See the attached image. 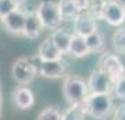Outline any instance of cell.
Here are the masks:
<instances>
[{
    "instance_id": "44dd1931",
    "label": "cell",
    "mask_w": 125,
    "mask_h": 120,
    "mask_svg": "<svg viewBox=\"0 0 125 120\" xmlns=\"http://www.w3.org/2000/svg\"><path fill=\"white\" fill-rule=\"evenodd\" d=\"M113 92H114V95H115L117 99H120V101L125 102V74L114 82Z\"/></svg>"
},
{
    "instance_id": "8992f818",
    "label": "cell",
    "mask_w": 125,
    "mask_h": 120,
    "mask_svg": "<svg viewBox=\"0 0 125 120\" xmlns=\"http://www.w3.org/2000/svg\"><path fill=\"white\" fill-rule=\"evenodd\" d=\"M86 84H88L89 93H111L114 87V82L110 78V76L100 67L90 73Z\"/></svg>"
},
{
    "instance_id": "83f0119b",
    "label": "cell",
    "mask_w": 125,
    "mask_h": 120,
    "mask_svg": "<svg viewBox=\"0 0 125 120\" xmlns=\"http://www.w3.org/2000/svg\"><path fill=\"white\" fill-rule=\"evenodd\" d=\"M124 9H125V4H124Z\"/></svg>"
},
{
    "instance_id": "7402d4cb",
    "label": "cell",
    "mask_w": 125,
    "mask_h": 120,
    "mask_svg": "<svg viewBox=\"0 0 125 120\" xmlns=\"http://www.w3.org/2000/svg\"><path fill=\"white\" fill-rule=\"evenodd\" d=\"M15 9H18V6L14 1H11V0H0V18L6 17L7 14H10Z\"/></svg>"
},
{
    "instance_id": "9a60e30c",
    "label": "cell",
    "mask_w": 125,
    "mask_h": 120,
    "mask_svg": "<svg viewBox=\"0 0 125 120\" xmlns=\"http://www.w3.org/2000/svg\"><path fill=\"white\" fill-rule=\"evenodd\" d=\"M68 53L74 56V57H83L90 53L89 48L86 45V40L83 36L72 34L71 42H70V48H68Z\"/></svg>"
},
{
    "instance_id": "7a4b0ae2",
    "label": "cell",
    "mask_w": 125,
    "mask_h": 120,
    "mask_svg": "<svg viewBox=\"0 0 125 120\" xmlns=\"http://www.w3.org/2000/svg\"><path fill=\"white\" fill-rule=\"evenodd\" d=\"M40 59L36 57H21L15 60L11 67V74L18 85H28L38 76V64Z\"/></svg>"
},
{
    "instance_id": "5bb4252c",
    "label": "cell",
    "mask_w": 125,
    "mask_h": 120,
    "mask_svg": "<svg viewBox=\"0 0 125 120\" xmlns=\"http://www.w3.org/2000/svg\"><path fill=\"white\" fill-rule=\"evenodd\" d=\"M57 6H58V11H60L61 21H70V20L74 21L82 13L74 0H60L57 3Z\"/></svg>"
},
{
    "instance_id": "e0dca14e",
    "label": "cell",
    "mask_w": 125,
    "mask_h": 120,
    "mask_svg": "<svg viewBox=\"0 0 125 120\" xmlns=\"http://www.w3.org/2000/svg\"><path fill=\"white\" fill-rule=\"evenodd\" d=\"M86 112L81 105H70L67 110L61 115V120H85L86 119Z\"/></svg>"
},
{
    "instance_id": "ac0fdd59",
    "label": "cell",
    "mask_w": 125,
    "mask_h": 120,
    "mask_svg": "<svg viewBox=\"0 0 125 120\" xmlns=\"http://www.w3.org/2000/svg\"><path fill=\"white\" fill-rule=\"evenodd\" d=\"M85 40H86V45H88V48H89V50H90V53H93V52H100V50L104 48V39H103L102 34L99 31L88 35L85 38Z\"/></svg>"
},
{
    "instance_id": "d6986e66",
    "label": "cell",
    "mask_w": 125,
    "mask_h": 120,
    "mask_svg": "<svg viewBox=\"0 0 125 120\" xmlns=\"http://www.w3.org/2000/svg\"><path fill=\"white\" fill-rule=\"evenodd\" d=\"M113 46L115 52L125 53V28H121L113 36Z\"/></svg>"
},
{
    "instance_id": "5b68a950",
    "label": "cell",
    "mask_w": 125,
    "mask_h": 120,
    "mask_svg": "<svg viewBox=\"0 0 125 120\" xmlns=\"http://www.w3.org/2000/svg\"><path fill=\"white\" fill-rule=\"evenodd\" d=\"M99 18L104 20L111 27H121L125 21L124 6L118 1H114V0H106L104 4L102 6Z\"/></svg>"
},
{
    "instance_id": "ba28073f",
    "label": "cell",
    "mask_w": 125,
    "mask_h": 120,
    "mask_svg": "<svg viewBox=\"0 0 125 120\" xmlns=\"http://www.w3.org/2000/svg\"><path fill=\"white\" fill-rule=\"evenodd\" d=\"M67 66L62 62V59L58 60H40L38 64V74L45 78H60L65 74Z\"/></svg>"
},
{
    "instance_id": "9c48e42d",
    "label": "cell",
    "mask_w": 125,
    "mask_h": 120,
    "mask_svg": "<svg viewBox=\"0 0 125 120\" xmlns=\"http://www.w3.org/2000/svg\"><path fill=\"white\" fill-rule=\"evenodd\" d=\"M25 18H27V13H24L21 9H15L14 11H11L6 17L1 18V21H3V25H4L6 31L20 35V34L24 32Z\"/></svg>"
},
{
    "instance_id": "7c38bea8",
    "label": "cell",
    "mask_w": 125,
    "mask_h": 120,
    "mask_svg": "<svg viewBox=\"0 0 125 120\" xmlns=\"http://www.w3.org/2000/svg\"><path fill=\"white\" fill-rule=\"evenodd\" d=\"M38 56L43 62H46V60H58V59H62V52L54 45L52 38H46L40 43Z\"/></svg>"
},
{
    "instance_id": "8fae6325",
    "label": "cell",
    "mask_w": 125,
    "mask_h": 120,
    "mask_svg": "<svg viewBox=\"0 0 125 120\" xmlns=\"http://www.w3.org/2000/svg\"><path fill=\"white\" fill-rule=\"evenodd\" d=\"M43 29V25H42V21H40L39 15L36 11H31V13H27V18H25V25H24V35L27 38H31V39H35L40 35V32Z\"/></svg>"
},
{
    "instance_id": "484cf974",
    "label": "cell",
    "mask_w": 125,
    "mask_h": 120,
    "mask_svg": "<svg viewBox=\"0 0 125 120\" xmlns=\"http://www.w3.org/2000/svg\"><path fill=\"white\" fill-rule=\"evenodd\" d=\"M11 1H14L17 6H21V4L24 3V0H11Z\"/></svg>"
},
{
    "instance_id": "2e32d148",
    "label": "cell",
    "mask_w": 125,
    "mask_h": 120,
    "mask_svg": "<svg viewBox=\"0 0 125 120\" xmlns=\"http://www.w3.org/2000/svg\"><path fill=\"white\" fill-rule=\"evenodd\" d=\"M50 38H52V40L54 42V45H56L58 49L62 52V54L68 53L70 42H71V38H72L71 32H68L67 29L58 27L57 29H54V31H53V34H52Z\"/></svg>"
},
{
    "instance_id": "277c9868",
    "label": "cell",
    "mask_w": 125,
    "mask_h": 120,
    "mask_svg": "<svg viewBox=\"0 0 125 120\" xmlns=\"http://www.w3.org/2000/svg\"><path fill=\"white\" fill-rule=\"evenodd\" d=\"M36 13L39 15L40 21L43 28L47 29H57L61 24V17H60V11H58V6L54 1L50 0H45L42 1L36 10Z\"/></svg>"
},
{
    "instance_id": "603a6c76",
    "label": "cell",
    "mask_w": 125,
    "mask_h": 120,
    "mask_svg": "<svg viewBox=\"0 0 125 120\" xmlns=\"http://www.w3.org/2000/svg\"><path fill=\"white\" fill-rule=\"evenodd\" d=\"M113 120H125V103L117 106L113 112Z\"/></svg>"
},
{
    "instance_id": "ffe728a7",
    "label": "cell",
    "mask_w": 125,
    "mask_h": 120,
    "mask_svg": "<svg viewBox=\"0 0 125 120\" xmlns=\"http://www.w3.org/2000/svg\"><path fill=\"white\" fill-rule=\"evenodd\" d=\"M61 112L56 107H46L38 115V120H61Z\"/></svg>"
},
{
    "instance_id": "d4e9b609",
    "label": "cell",
    "mask_w": 125,
    "mask_h": 120,
    "mask_svg": "<svg viewBox=\"0 0 125 120\" xmlns=\"http://www.w3.org/2000/svg\"><path fill=\"white\" fill-rule=\"evenodd\" d=\"M1 107H3V93H1V84H0V119H1Z\"/></svg>"
},
{
    "instance_id": "6da1fadb",
    "label": "cell",
    "mask_w": 125,
    "mask_h": 120,
    "mask_svg": "<svg viewBox=\"0 0 125 120\" xmlns=\"http://www.w3.org/2000/svg\"><path fill=\"white\" fill-rule=\"evenodd\" d=\"M82 106L88 116L99 120L107 119L114 112L111 93H89L83 101Z\"/></svg>"
},
{
    "instance_id": "4fadbf2b",
    "label": "cell",
    "mask_w": 125,
    "mask_h": 120,
    "mask_svg": "<svg viewBox=\"0 0 125 120\" xmlns=\"http://www.w3.org/2000/svg\"><path fill=\"white\" fill-rule=\"evenodd\" d=\"M14 102L20 109H29L35 103V95L27 85H21L14 91Z\"/></svg>"
},
{
    "instance_id": "4316f807",
    "label": "cell",
    "mask_w": 125,
    "mask_h": 120,
    "mask_svg": "<svg viewBox=\"0 0 125 120\" xmlns=\"http://www.w3.org/2000/svg\"><path fill=\"white\" fill-rule=\"evenodd\" d=\"M114 1H118V3H121V4H122V6L125 4V0H114Z\"/></svg>"
},
{
    "instance_id": "3957f363",
    "label": "cell",
    "mask_w": 125,
    "mask_h": 120,
    "mask_svg": "<svg viewBox=\"0 0 125 120\" xmlns=\"http://www.w3.org/2000/svg\"><path fill=\"white\" fill-rule=\"evenodd\" d=\"M62 95L70 105H81L89 95L88 84L79 77H67L62 82Z\"/></svg>"
},
{
    "instance_id": "30bf717a",
    "label": "cell",
    "mask_w": 125,
    "mask_h": 120,
    "mask_svg": "<svg viewBox=\"0 0 125 120\" xmlns=\"http://www.w3.org/2000/svg\"><path fill=\"white\" fill-rule=\"evenodd\" d=\"M97 31V22L94 20V15L82 13L74 20V32L76 35H81L86 38L88 35Z\"/></svg>"
},
{
    "instance_id": "52a82bcc",
    "label": "cell",
    "mask_w": 125,
    "mask_h": 120,
    "mask_svg": "<svg viewBox=\"0 0 125 120\" xmlns=\"http://www.w3.org/2000/svg\"><path fill=\"white\" fill-rule=\"evenodd\" d=\"M100 68L107 73L113 82H115L118 78L125 74V66L121 62V59L114 53H104L100 59Z\"/></svg>"
},
{
    "instance_id": "cb8c5ba5",
    "label": "cell",
    "mask_w": 125,
    "mask_h": 120,
    "mask_svg": "<svg viewBox=\"0 0 125 120\" xmlns=\"http://www.w3.org/2000/svg\"><path fill=\"white\" fill-rule=\"evenodd\" d=\"M76 3V6L79 7L81 11H85V10L89 9V6H90V0H74Z\"/></svg>"
}]
</instances>
